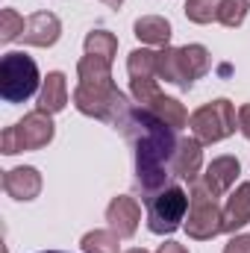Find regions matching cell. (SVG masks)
Returning a JSON list of instances; mask_svg holds the SVG:
<instances>
[{
  "label": "cell",
  "instance_id": "cell-20",
  "mask_svg": "<svg viewBox=\"0 0 250 253\" xmlns=\"http://www.w3.org/2000/svg\"><path fill=\"white\" fill-rule=\"evenodd\" d=\"M85 53L103 56L106 62H112L115 53H118V39H115L112 33H106V30H91V33L85 36Z\"/></svg>",
  "mask_w": 250,
  "mask_h": 253
},
{
  "label": "cell",
  "instance_id": "cell-8",
  "mask_svg": "<svg viewBox=\"0 0 250 253\" xmlns=\"http://www.w3.org/2000/svg\"><path fill=\"white\" fill-rule=\"evenodd\" d=\"M59 33H62V24L53 12H33L27 18V27H24V44H36V47H50L59 42Z\"/></svg>",
  "mask_w": 250,
  "mask_h": 253
},
{
  "label": "cell",
  "instance_id": "cell-6",
  "mask_svg": "<svg viewBox=\"0 0 250 253\" xmlns=\"http://www.w3.org/2000/svg\"><path fill=\"white\" fill-rule=\"evenodd\" d=\"M188 212V194L180 186H165L159 194L147 200V227L156 236H168L180 230Z\"/></svg>",
  "mask_w": 250,
  "mask_h": 253
},
{
  "label": "cell",
  "instance_id": "cell-21",
  "mask_svg": "<svg viewBox=\"0 0 250 253\" xmlns=\"http://www.w3.org/2000/svg\"><path fill=\"white\" fill-rule=\"evenodd\" d=\"M118 233L115 230H94L83 236V251L85 253H118Z\"/></svg>",
  "mask_w": 250,
  "mask_h": 253
},
{
  "label": "cell",
  "instance_id": "cell-3",
  "mask_svg": "<svg viewBox=\"0 0 250 253\" xmlns=\"http://www.w3.org/2000/svg\"><path fill=\"white\" fill-rule=\"evenodd\" d=\"M39 80V68L27 53L12 50L0 59V94L6 103H24L27 97H33Z\"/></svg>",
  "mask_w": 250,
  "mask_h": 253
},
{
  "label": "cell",
  "instance_id": "cell-5",
  "mask_svg": "<svg viewBox=\"0 0 250 253\" xmlns=\"http://www.w3.org/2000/svg\"><path fill=\"white\" fill-rule=\"evenodd\" d=\"M74 106L83 115H91L97 121H106V124H115V126L121 124L126 118V112L132 109L129 100H126V94L118 91L115 85L112 88H85V85H77Z\"/></svg>",
  "mask_w": 250,
  "mask_h": 253
},
{
  "label": "cell",
  "instance_id": "cell-23",
  "mask_svg": "<svg viewBox=\"0 0 250 253\" xmlns=\"http://www.w3.org/2000/svg\"><path fill=\"white\" fill-rule=\"evenodd\" d=\"M250 0H224L221 9H218V21L224 27H239L245 18H248Z\"/></svg>",
  "mask_w": 250,
  "mask_h": 253
},
{
  "label": "cell",
  "instance_id": "cell-25",
  "mask_svg": "<svg viewBox=\"0 0 250 253\" xmlns=\"http://www.w3.org/2000/svg\"><path fill=\"white\" fill-rule=\"evenodd\" d=\"M224 253H250V236H236V239H230V245L224 248Z\"/></svg>",
  "mask_w": 250,
  "mask_h": 253
},
{
  "label": "cell",
  "instance_id": "cell-13",
  "mask_svg": "<svg viewBox=\"0 0 250 253\" xmlns=\"http://www.w3.org/2000/svg\"><path fill=\"white\" fill-rule=\"evenodd\" d=\"M3 189L15 200H33L42 191V174L36 168H30V165L12 168V171L3 174Z\"/></svg>",
  "mask_w": 250,
  "mask_h": 253
},
{
  "label": "cell",
  "instance_id": "cell-4",
  "mask_svg": "<svg viewBox=\"0 0 250 253\" xmlns=\"http://www.w3.org/2000/svg\"><path fill=\"white\" fill-rule=\"evenodd\" d=\"M50 138H53V121H50V115L42 112V109H36L24 121H18L15 126H6L3 129L0 150L6 156L21 153V150H39V147L50 144Z\"/></svg>",
  "mask_w": 250,
  "mask_h": 253
},
{
  "label": "cell",
  "instance_id": "cell-12",
  "mask_svg": "<svg viewBox=\"0 0 250 253\" xmlns=\"http://www.w3.org/2000/svg\"><path fill=\"white\" fill-rule=\"evenodd\" d=\"M203 144L197 138H180L177 150H174V159H171V174L180 177V180H197V171L203 165Z\"/></svg>",
  "mask_w": 250,
  "mask_h": 253
},
{
  "label": "cell",
  "instance_id": "cell-26",
  "mask_svg": "<svg viewBox=\"0 0 250 253\" xmlns=\"http://www.w3.org/2000/svg\"><path fill=\"white\" fill-rule=\"evenodd\" d=\"M239 126H242L245 138H250V103H245V106L239 109Z\"/></svg>",
  "mask_w": 250,
  "mask_h": 253
},
{
  "label": "cell",
  "instance_id": "cell-19",
  "mask_svg": "<svg viewBox=\"0 0 250 253\" xmlns=\"http://www.w3.org/2000/svg\"><path fill=\"white\" fill-rule=\"evenodd\" d=\"M126 71H129V83H144V80H153L156 77V53L153 50H132L129 53V62H126Z\"/></svg>",
  "mask_w": 250,
  "mask_h": 253
},
{
  "label": "cell",
  "instance_id": "cell-18",
  "mask_svg": "<svg viewBox=\"0 0 250 253\" xmlns=\"http://www.w3.org/2000/svg\"><path fill=\"white\" fill-rule=\"evenodd\" d=\"M132 30H135V36H138L144 44H162V47H168V42H171V24H168L165 18H159V15H144V18H138Z\"/></svg>",
  "mask_w": 250,
  "mask_h": 253
},
{
  "label": "cell",
  "instance_id": "cell-14",
  "mask_svg": "<svg viewBox=\"0 0 250 253\" xmlns=\"http://www.w3.org/2000/svg\"><path fill=\"white\" fill-rule=\"evenodd\" d=\"M250 224V183H242L224 206V233H236Z\"/></svg>",
  "mask_w": 250,
  "mask_h": 253
},
{
  "label": "cell",
  "instance_id": "cell-29",
  "mask_svg": "<svg viewBox=\"0 0 250 253\" xmlns=\"http://www.w3.org/2000/svg\"><path fill=\"white\" fill-rule=\"evenodd\" d=\"M126 253H147V251H141V248H132V251H126Z\"/></svg>",
  "mask_w": 250,
  "mask_h": 253
},
{
  "label": "cell",
  "instance_id": "cell-11",
  "mask_svg": "<svg viewBox=\"0 0 250 253\" xmlns=\"http://www.w3.org/2000/svg\"><path fill=\"white\" fill-rule=\"evenodd\" d=\"M239 174H242V165H239L236 156H218V159H212L206 165V174L200 180H203V186L212 191L215 197H221L224 191L233 189V183H236Z\"/></svg>",
  "mask_w": 250,
  "mask_h": 253
},
{
  "label": "cell",
  "instance_id": "cell-24",
  "mask_svg": "<svg viewBox=\"0 0 250 253\" xmlns=\"http://www.w3.org/2000/svg\"><path fill=\"white\" fill-rule=\"evenodd\" d=\"M24 27H27V21H24L15 9H3V12H0V39H3V42L21 39V36H24Z\"/></svg>",
  "mask_w": 250,
  "mask_h": 253
},
{
  "label": "cell",
  "instance_id": "cell-2",
  "mask_svg": "<svg viewBox=\"0 0 250 253\" xmlns=\"http://www.w3.org/2000/svg\"><path fill=\"white\" fill-rule=\"evenodd\" d=\"M186 233L197 242H206L224 233V209L218 206V197L203 186V180H191V189H188Z\"/></svg>",
  "mask_w": 250,
  "mask_h": 253
},
{
  "label": "cell",
  "instance_id": "cell-9",
  "mask_svg": "<svg viewBox=\"0 0 250 253\" xmlns=\"http://www.w3.org/2000/svg\"><path fill=\"white\" fill-rule=\"evenodd\" d=\"M209 71V50L203 44H186L177 47V85L188 88L197 77Z\"/></svg>",
  "mask_w": 250,
  "mask_h": 253
},
{
  "label": "cell",
  "instance_id": "cell-15",
  "mask_svg": "<svg viewBox=\"0 0 250 253\" xmlns=\"http://www.w3.org/2000/svg\"><path fill=\"white\" fill-rule=\"evenodd\" d=\"M80 85L85 88H112V62H106L103 56H91L85 53L80 59Z\"/></svg>",
  "mask_w": 250,
  "mask_h": 253
},
{
  "label": "cell",
  "instance_id": "cell-1",
  "mask_svg": "<svg viewBox=\"0 0 250 253\" xmlns=\"http://www.w3.org/2000/svg\"><path fill=\"white\" fill-rule=\"evenodd\" d=\"M118 126L124 129V135L132 141V150H135V183H138V189L144 194L162 191L168 177H174L171 159H174V150L180 144L174 138V129L162 124L144 106L129 109Z\"/></svg>",
  "mask_w": 250,
  "mask_h": 253
},
{
  "label": "cell",
  "instance_id": "cell-17",
  "mask_svg": "<svg viewBox=\"0 0 250 253\" xmlns=\"http://www.w3.org/2000/svg\"><path fill=\"white\" fill-rule=\"evenodd\" d=\"M144 109H150L162 124H168L171 129H180V126L188 124V115H186V109H183V103H180V100H174V97H165L162 91H159V94H156Z\"/></svg>",
  "mask_w": 250,
  "mask_h": 253
},
{
  "label": "cell",
  "instance_id": "cell-27",
  "mask_svg": "<svg viewBox=\"0 0 250 253\" xmlns=\"http://www.w3.org/2000/svg\"><path fill=\"white\" fill-rule=\"evenodd\" d=\"M156 253H188V248L186 245H177V242H165Z\"/></svg>",
  "mask_w": 250,
  "mask_h": 253
},
{
  "label": "cell",
  "instance_id": "cell-22",
  "mask_svg": "<svg viewBox=\"0 0 250 253\" xmlns=\"http://www.w3.org/2000/svg\"><path fill=\"white\" fill-rule=\"evenodd\" d=\"M224 0H186V15L194 24H209L218 21V9Z\"/></svg>",
  "mask_w": 250,
  "mask_h": 253
},
{
  "label": "cell",
  "instance_id": "cell-10",
  "mask_svg": "<svg viewBox=\"0 0 250 253\" xmlns=\"http://www.w3.org/2000/svg\"><path fill=\"white\" fill-rule=\"evenodd\" d=\"M106 221H109V230H115L121 239H129V236H135V230H138L141 206H138L132 197H115V200L106 206Z\"/></svg>",
  "mask_w": 250,
  "mask_h": 253
},
{
  "label": "cell",
  "instance_id": "cell-28",
  "mask_svg": "<svg viewBox=\"0 0 250 253\" xmlns=\"http://www.w3.org/2000/svg\"><path fill=\"white\" fill-rule=\"evenodd\" d=\"M103 3H106V6H112V9H121V3H124V0H103Z\"/></svg>",
  "mask_w": 250,
  "mask_h": 253
},
{
  "label": "cell",
  "instance_id": "cell-7",
  "mask_svg": "<svg viewBox=\"0 0 250 253\" xmlns=\"http://www.w3.org/2000/svg\"><path fill=\"white\" fill-rule=\"evenodd\" d=\"M188 124H191V132L200 144H215V141L236 132V109H233L230 100L221 97V100H212V103L200 106L188 118Z\"/></svg>",
  "mask_w": 250,
  "mask_h": 253
},
{
  "label": "cell",
  "instance_id": "cell-16",
  "mask_svg": "<svg viewBox=\"0 0 250 253\" xmlns=\"http://www.w3.org/2000/svg\"><path fill=\"white\" fill-rule=\"evenodd\" d=\"M65 106H68V83H65V74L53 71L44 77V85L39 94V109L53 115V112H62Z\"/></svg>",
  "mask_w": 250,
  "mask_h": 253
},
{
  "label": "cell",
  "instance_id": "cell-30",
  "mask_svg": "<svg viewBox=\"0 0 250 253\" xmlns=\"http://www.w3.org/2000/svg\"><path fill=\"white\" fill-rule=\"evenodd\" d=\"M44 253H62V251H44Z\"/></svg>",
  "mask_w": 250,
  "mask_h": 253
}]
</instances>
